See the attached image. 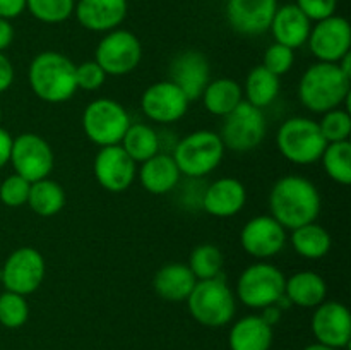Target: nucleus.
Returning <instances> with one entry per match:
<instances>
[{"mask_svg": "<svg viewBox=\"0 0 351 350\" xmlns=\"http://www.w3.org/2000/svg\"><path fill=\"white\" fill-rule=\"evenodd\" d=\"M321 194L308 178L300 175L281 177L269 194L271 216L283 229L295 230L317 220L321 213Z\"/></svg>", "mask_w": 351, "mask_h": 350, "instance_id": "nucleus-1", "label": "nucleus"}, {"mask_svg": "<svg viewBox=\"0 0 351 350\" xmlns=\"http://www.w3.org/2000/svg\"><path fill=\"white\" fill-rule=\"evenodd\" d=\"M351 78L338 64L317 62L304 72L298 84V96L305 108L315 113H326L339 108L350 100Z\"/></svg>", "mask_w": 351, "mask_h": 350, "instance_id": "nucleus-2", "label": "nucleus"}, {"mask_svg": "<svg viewBox=\"0 0 351 350\" xmlns=\"http://www.w3.org/2000/svg\"><path fill=\"white\" fill-rule=\"evenodd\" d=\"M27 79L34 95L47 103H64L77 91L75 65L58 51H41L31 60Z\"/></svg>", "mask_w": 351, "mask_h": 350, "instance_id": "nucleus-3", "label": "nucleus"}, {"mask_svg": "<svg viewBox=\"0 0 351 350\" xmlns=\"http://www.w3.org/2000/svg\"><path fill=\"white\" fill-rule=\"evenodd\" d=\"M192 318L208 328L228 325L235 316V295L219 275L209 280H197L187 299Z\"/></svg>", "mask_w": 351, "mask_h": 350, "instance_id": "nucleus-4", "label": "nucleus"}, {"mask_svg": "<svg viewBox=\"0 0 351 350\" xmlns=\"http://www.w3.org/2000/svg\"><path fill=\"white\" fill-rule=\"evenodd\" d=\"M276 146L291 163L312 165L321 160L328 143L315 120L307 117H291L278 129Z\"/></svg>", "mask_w": 351, "mask_h": 350, "instance_id": "nucleus-5", "label": "nucleus"}, {"mask_svg": "<svg viewBox=\"0 0 351 350\" xmlns=\"http://www.w3.org/2000/svg\"><path fill=\"white\" fill-rule=\"evenodd\" d=\"M225 150L219 134L213 130H195L175 146L173 160L182 175L201 178L218 168Z\"/></svg>", "mask_w": 351, "mask_h": 350, "instance_id": "nucleus-6", "label": "nucleus"}, {"mask_svg": "<svg viewBox=\"0 0 351 350\" xmlns=\"http://www.w3.org/2000/svg\"><path fill=\"white\" fill-rule=\"evenodd\" d=\"M287 277L274 264L259 261L242 271L237 283V295L252 309L274 305L283 299Z\"/></svg>", "mask_w": 351, "mask_h": 350, "instance_id": "nucleus-7", "label": "nucleus"}, {"mask_svg": "<svg viewBox=\"0 0 351 350\" xmlns=\"http://www.w3.org/2000/svg\"><path fill=\"white\" fill-rule=\"evenodd\" d=\"M130 124L132 122L127 110L110 98L93 100L82 113L86 137L101 148L120 144Z\"/></svg>", "mask_w": 351, "mask_h": 350, "instance_id": "nucleus-8", "label": "nucleus"}, {"mask_svg": "<svg viewBox=\"0 0 351 350\" xmlns=\"http://www.w3.org/2000/svg\"><path fill=\"white\" fill-rule=\"evenodd\" d=\"M221 137L225 148L239 153L252 151L266 137V117L263 110L242 100L235 110L223 117Z\"/></svg>", "mask_w": 351, "mask_h": 350, "instance_id": "nucleus-9", "label": "nucleus"}, {"mask_svg": "<svg viewBox=\"0 0 351 350\" xmlns=\"http://www.w3.org/2000/svg\"><path fill=\"white\" fill-rule=\"evenodd\" d=\"M143 47L139 38L127 30L108 31L98 43L95 62L106 75H125L139 65Z\"/></svg>", "mask_w": 351, "mask_h": 350, "instance_id": "nucleus-10", "label": "nucleus"}, {"mask_svg": "<svg viewBox=\"0 0 351 350\" xmlns=\"http://www.w3.org/2000/svg\"><path fill=\"white\" fill-rule=\"evenodd\" d=\"M45 259L34 247H19L9 254L0 271L5 290L19 295H29L40 288L45 278Z\"/></svg>", "mask_w": 351, "mask_h": 350, "instance_id": "nucleus-11", "label": "nucleus"}, {"mask_svg": "<svg viewBox=\"0 0 351 350\" xmlns=\"http://www.w3.org/2000/svg\"><path fill=\"white\" fill-rule=\"evenodd\" d=\"M10 163L17 175L36 182L47 178L53 170V151L41 136L24 132L12 139Z\"/></svg>", "mask_w": 351, "mask_h": 350, "instance_id": "nucleus-12", "label": "nucleus"}, {"mask_svg": "<svg viewBox=\"0 0 351 350\" xmlns=\"http://www.w3.org/2000/svg\"><path fill=\"white\" fill-rule=\"evenodd\" d=\"M311 51L319 62L338 64L351 48L350 23L341 16H331L328 19L317 21L311 30L307 40Z\"/></svg>", "mask_w": 351, "mask_h": 350, "instance_id": "nucleus-13", "label": "nucleus"}, {"mask_svg": "<svg viewBox=\"0 0 351 350\" xmlns=\"http://www.w3.org/2000/svg\"><path fill=\"white\" fill-rule=\"evenodd\" d=\"M98 184L108 192H123L136 180V161L120 144L105 146L98 151L93 163Z\"/></svg>", "mask_w": 351, "mask_h": 350, "instance_id": "nucleus-14", "label": "nucleus"}, {"mask_svg": "<svg viewBox=\"0 0 351 350\" xmlns=\"http://www.w3.org/2000/svg\"><path fill=\"white\" fill-rule=\"evenodd\" d=\"M141 108L154 122L173 124L187 113L189 100L171 81H160L143 93Z\"/></svg>", "mask_w": 351, "mask_h": 350, "instance_id": "nucleus-15", "label": "nucleus"}, {"mask_svg": "<svg viewBox=\"0 0 351 350\" xmlns=\"http://www.w3.org/2000/svg\"><path fill=\"white\" fill-rule=\"evenodd\" d=\"M287 229L273 216L259 215L249 220L240 232V244L247 254L259 259H267L280 253L287 242Z\"/></svg>", "mask_w": 351, "mask_h": 350, "instance_id": "nucleus-16", "label": "nucleus"}, {"mask_svg": "<svg viewBox=\"0 0 351 350\" xmlns=\"http://www.w3.org/2000/svg\"><path fill=\"white\" fill-rule=\"evenodd\" d=\"M312 331L317 343L343 349L351 340V316L348 307L341 302H322L312 316Z\"/></svg>", "mask_w": 351, "mask_h": 350, "instance_id": "nucleus-17", "label": "nucleus"}, {"mask_svg": "<svg viewBox=\"0 0 351 350\" xmlns=\"http://www.w3.org/2000/svg\"><path fill=\"white\" fill-rule=\"evenodd\" d=\"M278 0H228L226 17L237 33L256 36L269 30Z\"/></svg>", "mask_w": 351, "mask_h": 350, "instance_id": "nucleus-18", "label": "nucleus"}, {"mask_svg": "<svg viewBox=\"0 0 351 350\" xmlns=\"http://www.w3.org/2000/svg\"><path fill=\"white\" fill-rule=\"evenodd\" d=\"M189 102L202 96L209 82V62L204 54L197 50H187L178 54L170 64V79Z\"/></svg>", "mask_w": 351, "mask_h": 350, "instance_id": "nucleus-19", "label": "nucleus"}, {"mask_svg": "<svg viewBox=\"0 0 351 350\" xmlns=\"http://www.w3.org/2000/svg\"><path fill=\"white\" fill-rule=\"evenodd\" d=\"M245 185L233 177H223L208 185L201 199V206L206 213L216 218L235 216L245 206Z\"/></svg>", "mask_w": 351, "mask_h": 350, "instance_id": "nucleus-20", "label": "nucleus"}, {"mask_svg": "<svg viewBox=\"0 0 351 350\" xmlns=\"http://www.w3.org/2000/svg\"><path fill=\"white\" fill-rule=\"evenodd\" d=\"M127 0H79L74 12L82 27L105 33L122 24L127 16Z\"/></svg>", "mask_w": 351, "mask_h": 350, "instance_id": "nucleus-21", "label": "nucleus"}, {"mask_svg": "<svg viewBox=\"0 0 351 350\" xmlns=\"http://www.w3.org/2000/svg\"><path fill=\"white\" fill-rule=\"evenodd\" d=\"M269 30L276 40L274 43L285 45V47L295 50L307 43L312 30V21L295 3H287V5L276 9Z\"/></svg>", "mask_w": 351, "mask_h": 350, "instance_id": "nucleus-22", "label": "nucleus"}, {"mask_svg": "<svg viewBox=\"0 0 351 350\" xmlns=\"http://www.w3.org/2000/svg\"><path fill=\"white\" fill-rule=\"evenodd\" d=\"M180 170L175 163L173 156L165 153H156L149 160L141 165L139 180L143 187L151 194H168L180 182Z\"/></svg>", "mask_w": 351, "mask_h": 350, "instance_id": "nucleus-23", "label": "nucleus"}, {"mask_svg": "<svg viewBox=\"0 0 351 350\" xmlns=\"http://www.w3.org/2000/svg\"><path fill=\"white\" fill-rule=\"evenodd\" d=\"M195 280L194 273L187 264L170 263L156 271L153 280L154 292L163 301L168 302H184L187 301L191 292L194 290Z\"/></svg>", "mask_w": 351, "mask_h": 350, "instance_id": "nucleus-24", "label": "nucleus"}, {"mask_svg": "<svg viewBox=\"0 0 351 350\" xmlns=\"http://www.w3.org/2000/svg\"><path fill=\"white\" fill-rule=\"evenodd\" d=\"M328 283L319 273L311 270H302L287 278L285 283V297L290 304L300 307H317L326 301Z\"/></svg>", "mask_w": 351, "mask_h": 350, "instance_id": "nucleus-25", "label": "nucleus"}, {"mask_svg": "<svg viewBox=\"0 0 351 350\" xmlns=\"http://www.w3.org/2000/svg\"><path fill=\"white\" fill-rule=\"evenodd\" d=\"M232 350H269L273 343V326L261 316H245L230 329Z\"/></svg>", "mask_w": 351, "mask_h": 350, "instance_id": "nucleus-26", "label": "nucleus"}, {"mask_svg": "<svg viewBox=\"0 0 351 350\" xmlns=\"http://www.w3.org/2000/svg\"><path fill=\"white\" fill-rule=\"evenodd\" d=\"M242 86L235 79L219 78L209 81L202 91V103L213 115L225 117L242 102Z\"/></svg>", "mask_w": 351, "mask_h": 350, "instance_id": "nucleus-27", "label": "nucleus"}, {"mask_svg": "<svg viewBox=\"0 0 351 350\" xmlns=\"http://www.w3.org/2000/svg\"><path fill=\"white\" fill-rule=\"evenodd\" d=\"M291 246L305 259H321L331 249V235L315 222L291 230Z\"/></svg>", "mask_w": 351, "mask_h": 350, "instance_id": "nucleus-28", "label": "nucleus"}, {"mask_svg": "<svg viewBox=\"0 0 351 350\" xmlns=\"http://www.w3.org/2000/svg\"><path fill=\"white\" fill-rule=\"evenodd\" d=\"M27 205L36 215L45 216V218L55 216L65 206L64 187L48 177L31 182Z\"/></svg>", "mask_w": 351, "mask_h": 350, "instance_id": "nucleus-29", "label": "nucleus"}, {"mask_svg": "<svg viewBox=\"0 0 351 350\" xmlns=\"http://www.w3.org/2000/svg\"><path fill=\"white\" fill-rule=\"evenodd\" d=\"M280 88V78L267 71L266 67H263V65H257L249 72L245 79V102L263 110L278 98Z\"/></svg>", "mask_w": 351, "mask_h": 350, "instance_id": "nucleus-30", "label": "nucleus"}, {"mask_svg": "<svg viewBox=\"0 0 351 350\" xmlns=\"http://www.w3.org/2000/svg\"><path fill=\"white\" fill-rule=\"evenodd\" d=\"M120 146L136 163H144L160 151V137L156 130L146 124H130Z\"/></svg>", "mask_w": 351, "mask_h": 350, "instance_id": "nucleus-31", "label": "nucleus"}, {"mask_svg": "<svg viewBox=\"0 0 351 350\" xmlns=\"http://www.w3.org/2000/svg\"><path fill=\"white\" fill-rule=\"evenodd\" d=\"M326 174L329 178L341 185H348L351 182V143L339 141V143H328L324 153L321 156Z\"/></svg>", "mask_w": 351, "mask_h": 350, "instance_id": "nucleus-32", "label": "nucleus"}, {"mask_svg": "<svg viewBox=\"0 0 351 350\" xmlns=\"http://www.w3.org/2000/svg\"><path fill=\"white\" fill-rule=\"evenodd\" d=\"M223 263L225 259L218 247L213 244H201L191 253L187 266L194 273L195 280H209L223 275Z\"/></svg>", "mask_w": 351, "mask_h": 350, "instance_id": "nucleus-33", "label": "nucleus"}, {"mask_svg": "<svg viewBox=\"0 0 351 350\" xmlns=\"http://www.w3.org/2000/svg\"><path fill=\"white\" fill-rule=\"evenodd\" d=\"M31 16L45 24H58L74 14L75 0H26Z\"/></svg>", "mask_w": 351, "mask_h": 350, "instance_id": "nucleus-34", "label": "nucleus"}, {"mask_svg": "<svg viewBox=\"0 0 351 350\" xmlns=\"http://www.w3.org/2000/svg\"><path fill=\"white\" fill-rule=\"evenodd\" d=\"M29 318V305L24 295L5 290L0 294V325L16 329L26 325Z\"/></svg>", "mask_w": 351, "mask_h": 350, "instance_id": "nucleus-35", "label": "nucleus"}, {"mask_svg": "<svg viewBox=\"0 0 351 350\" xmlns=\"http://www.w3.org/2000/svg\"><path fill=\"white\" fill-rule=\"evenodd\" d=\"M319 129L324 136L326 143H339V141H350L351 134V115L350 110L335 108L324 113L321 119Z\"/></svg>", "mask_w": 351, "mask_h": 350, "instance_id": "nucleus-36", "label": "nucleus"}, {"mask_svg": "<svg viewBox=\"0 0 351 350\" xmlns=\"http://www.w3.org/2000/svg\"><path fill=\"white\" fill-rule=\"evenodd\" d=\"M31 182L23 178L21 175H9L5 180L0 184V201L9 208H19V206L27 205L29 198Z\"/></svg>", "mask_w": 351, "mask_h": 350, "instance_id": "nucleus-37", "label": "nucleus"}, {"mask_svg": "<svg viewBox=\"0 0 351 350\" xmlns=\"http://www.w3.org/2000/svg\"><path fill=\"white\" fill-rule=\"evenodd\" d=\"M295 64V50L285 47V45L273 43L271 47H267L266 54L263 58V67H266L267 71L273 72L274 75H283L287 72H290V69Z\"/></svg>", "mask_w": 351, "mask_h": 350, "instance_id": "nucleus-38", "label": "nucleus"}, {"mask_svg": "<svg viewBox=\"0 0 351 350\" xmlns=\"http://www.w3.org/2000/svg\"><path fill=\"white\" fill-rule=\"evenodd\" d=\"M105 71L95 60H88L75 65V84H77V89L96 91V89L105 84Z\"/></svg>", "mask_w": 351, "mask_h": 350, "instance_id": "nucleus-39", "label": "nucleus"}, {"mask_svg": "<svg viewBox=\"0 0 351 350\" xmlns=\"http://www.w3.org/2000/svg\"><path fill=\"white\" fill-rule=\"evenodd\" d=\"M295 5L305 14L311 21H322L335 16L338 0H297Z\"/></svg>", "mask_w": 351, "mask_h": 350, "instance_id": "nucleus-40", "label": "nucleus"}, {"mask_svg": "<svg viewBox=\"0 0 351 350\" xmlns=\"http://www.w3.org/2000/svg\"><path fill=\"white\" fill-rule=\"evenodd\" d=\"M26 10V0H0V17L14 19Z\"/></svg>", "mask_w": 351, "mask_h": 350, "instance_id": "nucleus-41", "label": "nucleus"}, {"mask_svg": "<svg viewBox=\"0 0 351 350\" xmlns=\"http://www.w3.org/2000/svg\"><path fill=\"white\" fill-rule=\"evenodd\" d=\"M14 82L12 62L0 51V93L7 91Z\"/></svg>", "mask_w": 351, "mask_h": 350, "instance_id": "nucleus-42", "label": "nucleus"}, {"mask_svg": "<svg viewBox=\"0 0 351 350\" xmlns=\"http://www.w3.org/2000/svg\"><path fill=\"white\" fill-rule=\"evenodd\" d=\"M12 139L14 137L7 132L5 129L0 127V168L5 167L10 161V151H12Z\"/></svg>", "mask_w": 351, "mask_h": 350, "instance_id": "nucleus-43", "label": "nucleus"}, {"mask_svg": "<svg viewBox=\"0 0 351 350\" xmlns=\"http://www.w3.org/2000/svg\"><path fill=\"white\" fill-rule=\"evenodd\" d=\"M14 40V27L10 24V21L2 19L0 17V51H3L5 48H9V45Z\"/></svg>", "mask_w": 351, "mask_h": 350, "instance_id": "nucleus-44", "label": "nucleus"}, {"mask_svg": "<svg viewBox=\"0 0 351 350\" xmlns=\"http://www.w3.org/2000/svg\"><path fill=\"white\" fill-rule=\"evenodd\" d=\"M263 316H261V318L264 319V321L267 323V325L269 326H274L276 325L278 321H280V318H281V307L280 305H267V307H264L263 309Z\"/></svg>", "mask_w": 351, "mask_h": 350, "instance_id": "nucleus-45", "label": "nucleus"}, {"mask_svg": "<svg viewBox=\"0 0 351 350\" xmlns=\"http://www.w3.org/2000/svg\"><path fill=\"white\" fill-rule=\"evenodd\" d=\"M304 350H338V349H332V347L322 345V343H312V345L305 347Z\"/></svg>", "mask_w": 351, "mask_h": 350, "instance_id": "nucleus-46", "label": "nucleus"}, {"mask_svg": "<svg viewBox=\"0 0 351 350\" xmlns=\"http://www.w3.org/2000/svg\"><path fill=\"white\" fill-rule=\"evenodd\" d=\"M0 120H2V108H0Z\"/></svg>", "mask_w": 351, "mask_h": 350, "instance_id": "nucleus-47", "label": "nucleus"}]
</instances>
